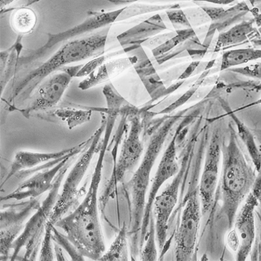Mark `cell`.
I'll return each instance as SVG.
<instances>
[{
	"instance_id": "obj_5",
	"label": "cell",
	"mask_w": 261,
	"mask_h": 261,
	"mask_svg": "<svg viewBox=\"0 0 261 261\" xmlns=\"http://www.w3.org/2000/svg\"><path fill=\"white\" fill-rule=\"evenodd\" d=\"M71 162H69L58 175L53 188L49 191L39 208L26 222L24 229L12 245L13 252L11 254L10 260L18 259V254L22 248H25V252L22 260H35L39 253V247L41 245L46 228L50 222V216L53 212L54 207L59 196L60 188L63 184L66 173L70 168Z\"/></svg>"
},
{
	"instance_id": "obj_8",
	"label": "cell",
	"mask_w": 261,
	"mask_h": 261,
	"mask_svg": "<svg viewBox=\"0 0 261 261\" xmlns=\"http://www.w3.org/2000/svg\"><path fill=\"white\" fill-rule=\"evenodd\" d=\"M83 64L64 67L52 74L37 87L32 95L29 105L18 110L25 117L29 118L34 113L47 111L55 108L62 99L73 78H76Z\"/></svg>"
},
{
	"instance_id": "obj_16",
	"label": "cell",
	"mask_w": 261,
	"mask_h": 261,
	"mask_svg": "<svg viewBox=\"0 0 261 261\" xmlns=\"http://www.w3.org/2000/svg\"><path fill=\"white\" fill-rule=\"evenodd\" d=\"M75 156H69L55 167L36 172L18 188L6 196H2L1 202L15 200L17 202L36 199L38 196L50 191L55 185V180L61 170L71 162Z\"/></svg>"
},
{
	"instance_id": "obj_37",
	"label": "cell",
	"mask_w": 261,
	"mask_h": 261,
	"mask_svg": "<svg viewBox=\"0 0 261 261\" xmlns=\"http://www.w3.org/2000/svg\"><path fill=\"white\" fill-rule=\"evenodd\" d=\"M256 104H260V105H261V98L260 100H259L258 101H257V102H256Z\"/></svg>"
},
{
	"instance_id": "obj_19",
	"label": "cell",
	"mask_w": 261,
	"mask_h": 261,
	"mask_svg": "<svg viewBox=\"0 0 261 261\" xmlns=\"http://www.w3.org/2000/svg\"><path fill=\"white\" fill-rule=\"evenodd\" d=\"M21 38L22 35H19L15 44L9 48L8 50L1 52V93L3 94V90L6 88L8 83L10 81L12 76L15 75L18 70V64L21 58Z\"/></svg>"
},
{
	"instance_id": "obj_3",
	"label": "cell",
	"mask_w": 261,
	"mask_h": 261,
	"mask_svg": "<svg viewBox=\"0 0 261 261\" xmlns=\"http://www.w3.org/2000/svg\"><path fill=\"white\" fill-rule=\"evenodd\" d=\"M255 172L246 159L234 136L222 148L221 193L222 205L219 218H225L232 228L239 207L255 185Z\"/></svg>"
},
{
	"instance_id": "obj_15",
	"label": "cell",
	"mask_w": 261,
	"mask_h": 261,
	"mask_svg": "<svg viewBox=\"0 0 261 261\" xmlns=\"http://www.w3.org/2000/svg\"><path fill=\"white\" fill-rule=\"evenodd\" d=\"M261 187L254 185L252 191L245 199V204L239 215L236 216L234 225L236 232L239 236V251H237V260H246L251 252L254 240H255V211L258 205L259 194Z\"/></svg>"
},
{
	"instance_id": "obj_29",
	"label": "cell",
	"mask_w": 261,
	"mask_h": 261,
	"mask_svg": "<svg viewBox=\"0 0 261 261\" xmlns=\"http://www.w3.org/2000/svg\"><path fill=\"white\" fill-rule=\"evenodd\" d=\"M113 55H116V53L108 54V55H99V56L95 57L91 61H89L86 64H83L81 70L78 72L76 78H81V77H87L93 70L97 69L98 67H100L103 63L106 61H109V59L112 58Z\"/></svg>"
},
{
	"instance_id": "obj_9",
	"label": "cell",
	"mask_w": 261,
	"mask_h": 261,
	"mask_svg": "<svg viewBox=\"0 0 261 261\" xmlns=\"http://www.w3.org/2000/svg\"><path fill=\"white\" fill-rule=\"evenodd\" d=\"M141 125L138 116L133 117L129 133L124 141L120 155L115 164L111 178L99 199L101 208L105 209L109 200L114 196L118 184L133 170L139 162L144 151V146L141 140Z\"/></svg>"
},
{
	"instance_id": "obj_38",
	"label": "cell",
	"mask_w": 261,
	"mask_h": 261,
	"mask_svg": "<svg viewBox=\"0 0 261 261\" xmlns=\"http://www.w3.org/2000/svg\"><path fill=\"white\" fill-rule=\"evenodd\" d=\"M257 44H259L258 45H261V41H260V42L257 43Z\"/></svg>"
},
{
	"instance_id": "obj_36",
	"label": "cell",
	"mask_w": 261,
	"mask_h": 261,
	"mask_svg": "<svg viewBox=\"0 0 261 261\" xmlns=\"http://www.w3.org/2000/svg\"><path fill=\"white\" fill-rule=\"evenodd\" d=\"M257 208L259 210V213L261 215V192L260 194H259L258 197V205H257Z\"/></svg>"
},
{
	"instance_id": "obj_14",
	"label": "cell",
	"mask_w": 261,
	"mask_h": 261,
	"mask_svg": "<svg viewBox=\"0 0 261 261\" xmlns=\"http://www.w3.org/2000/svg\"><path fill=\"white\" fill-rule=\"evenodd\" d=\"M222 159V149L221 147L220 139L216 135L212 139L207 150L203 171L198 188L202 216H206L214 205Z\"/></svg>"
},
{
	"instance_id": "obj_31",
	"label": "cell",
	"mask_w": 261,
	"mask_h": 261,
	"mask_svg": "<svg viewBox=\"0 0 261 261\" xmlns=\"http://www.w3.org/2000/svg\"><path fill=\"white\" fill-rule=\"evenodd\" d=\"M227 242H228V247H229L233 251L237 252V251H239L240 242H239V236H238L236 230H231V231L228 233V238H227Z\"/></svg>"
},
{
	"instance_id": "obj_18",
	"label": "cell",
	"mask_w": 261,
	"mask_h": 261,
	"mask_svg": "<svg viewBox=\"0 0 261 261\" xmlns=\"http://www.w3.org/2000/svg\"><path fill=\"white\" fill-rule=\"evenodd\" d=\"M132 63V58L107 61L100 67L90 73L86 79L80 83L78 87L82 90H87L95 86L110 81L112 78L122 73Z\"/></svg>"
},
{
	"instance_id": "obj_17",
	"label": "cell",
	"mask_w": 261,
	"mask_h": 261,
	"mask_svg": "<svg viewBox=\"0 0 261 261\" xmlns=\"http://www.w3.org/2000/svg\"><path fill=\"white\" fill-rule=\"evenodd\" d=\"M40 205L41 203L36 199L3 205L0 213V228L24 227V222L35 213Z\"/></svg>"
},
{
	"instance_id": "obj_6",
	"label": "cell",
	"mask_w": 261,
	"mask_h": 261,
	"mask_svg": "<svg viewBox=\"0 0 261 261\" xmlns=\"http://www.w3.org/2000/svg\"><path fill=\"white\" fill-rule=\"evenodd\" d=\"M107 116L102 115L100 126L93 133L91 142L81 153L79 159L66 177L50 216V222L53 225H55L60 219L64 217L77 202L81 196L80 185L82 183L95 155L100 149L102 136L107 127Z\"/></svg>"
},
{
	"instance_id": "obj_28",
	"label": "cell",
	"mask_w": 261,
	"mask_h": 261,
	"mask_svg": "<svg viewBox=\"0 0 261 261\" xmlns=\"http://www.w3.org/2000/svg\"><path fill=\"white\" fill-rule=\"evenodd\" d=\"M54 242L59 245L61 248L66 250L69 255L71 257L73 260H84V256L80 253L77 248L75 245L70 242V239L67 235L61 234L55 228V225L53 228V234H52Z\"/></svg>"
},
{
	"instance_id": "obj_34",
	"label": "cell",
	"mask_w": 261,
	"mask_h": 261,
	"mask_svg": "<svg viewBox=\"0 0 261 261\" xmlns=\"http://www.w3.org/2000/svg\"><path fill=\"white\" fill-rule=\"evenodd\" d=\"M15 1V0H0V6H1L2 10H3L4 8H6V6L12 4V3H14Z\"/></svg>"
},
{
	"instance_id": "obj_10",
	"label": "cell",
	"mask_w": 261,
	"mask_h": 261,
	"mask_svg": "<svg viewBox=\"0 0 261 261\" xmlns=\"http://www.w3.org/2000/svg\"><path fill=\"white\" fill-rule=\"evenodd\" d=\"M198 188L187 196L181 216L180 223L175 235V259L178 261L191 260L196 252L199 225L202 217L200 199Z\"/></svg>"
},
{
	"instance_id": "obj_20",
	"label": "cell",
	"mask_w": 261,
	"mask_h": 261,
	"mask_svg": "<svg viewBox=\"0 0 261 261\" xmlns=\"http://www.w3.org/2000/svg\"><path fill=\"white\" fill-rule=\"evenodd\" d=\"M165 29V25L163 22L161 17L159 15H156L141 24L126 31L124 33L121 34L117 38L121 44H125V43L132 42V41L141 39L144 37L146 38L149 35H151L152 34L158 33Z\"/></svg>"
},
{
	"instance_id": "obj_33",
	"label": "cell",
	"mask_w": 261,
	"mask_h": 261,
	"mask_svg": "<svg viewBox=\"0 0 261 261\" xmlns=\"http://www.w3.org/2000/svg\"><path fill=\"white\" fill-rule=\"evenodd\" d=\"M55 254L57 260H66L63 254L62 248L56 243L55 245Z\"/></svg>"
},
{
	"instance_id": "obj_11",
	"label": "cell",
	"mask_w": 261,
	"mask_h": 261,
	"mask_svg": "<svg viewBox=\"0 0 261 261\" xmlns=\"http://www.w3.org/2000/svg\"><path fill=\"white\" fill-rule=\"evenodd\" d=\"M93 139V135L87 140L71 148L65 149L52 153H37V152L21 151L15 154L10 168L4 180L2 182L3 187L12 176L32 171L34 173L44 169L55 167L69 156H76L81 154L88 147Z\"/></svg>"
},
{
	"instance_id": "obj_4",
	"label": "cell",
	"mask_w": 261,
	"mask_h": 261,
	"mask_svg": "<svg viewBox=\"0 0 261 261\" xmlns=\"http://www.w3.org/2000/svg\"><path fill=\"white\" fill-rule=\"evenodd\" d=\"M176 121V118L168 120L153 133L139 167L127 185L130 197V230L128 234L130 239V253L132 260H136V257L140 254V236L150 174Z\"/></svg>"
},
{
	"instance_id": "obj_7",
	"label": "cell",
	"mask_w": 261,
	"mask_h": 261,
	"mask_svg": "<svg viewBox=\"0 0 261 261\" xmlns=\"http://www.w3.org/2000/svg\"><path fill=\"white\" fill-rule=\"evenodd\" d=\"M124 8L113 11H90L87 18L82 22L64 32L58 33H47V40L42 46L30 51L21 55L18 64V70L27 67L35 61L44 58L58 44L66 43L69 40L76 38L79 35L92 32L97 29L107 27L119 21V17L123 12Z\"/></svg>"
},
{
	"instance_id": "obj_24",
	"label": "cell",
	"mask_w": 261,
	"mask_h": 261,
	"mask_svg": "<svg viewBox=\"0 0 261 261\" xmlns=\"http://www.w3.org/2000/svg\"><path fill=\"white\" fill-rule=\"evenodd\" d=\"M261 58V49H242L224 54L222 69L230 68Z\"/></svg>"
},
{
	"instance_id": "obj_32",
	"label": "cell",
	"mask_w": 261,
	"mask_h": 261,
	"mask_svg": "<svg viewBox=\"0 0 261 261\" xmlns=\"http://www.w3.org/2000/svg\"><path fill=\"white\" fill-rule=\"evenodd\" d=\"M167 15L173 23H178V24L185 23L184 15L179 11H169L167 12Z\"/></svg>"
},
{
	"instance_id": "obj_12",
	"label": "cell",
	"mask_w": 261,
	"mask_h": 261,
	"mask_svg": "<svg viewBox=\"0 0 261 261\" xmlns=\"http://www.w3.org/2000/svg\"><path fill=\"white\" fill-rule=\"evenodd\" d=\"M188 155H185L179 172L176 173L172 182L167 185L164 191L156 196L153 202V211L154 214L153 216L155 219L156 239L161 252V257H163L165 254L164 251L167 243L168 222L178 202L179 188L188 165Z\"/></svg>"
},
{
	"instance_id": "obj_25",
	"label": "cell",
	"mask_w": 261,
	"mask_h": 261,
	"mask_svg": "<svg viewBox=\"0 0 261 261\" xmlns=\"http://www.w3.org/2000/svg\"><path fill=\"white\" fill-rule=\"evenodd\" d=\"M254 32L252 22L243 21L231 28L228 32L221 34L218 41L220 47L239 44L248 39L249 35Z\"/></svg>"
},
{
	"instance_id": "obj_2",
	"label": "cell",
	"mask_w": 261,
	"mask_h": 261,
	"mask_svg": "<svg viewBox=\"0 0 261 261\" xmlns=\"http://www.w3.org/2000/svg\"><path fill=\"white\" fill-rule=\"evenodd\" d=\"M108 35H93L87 38H76L61 45L55 54L39 67L32 70L18 81L12 89L7 103L9 107L16 98H30L39 84L52 74L72 63L95 58L105 52Z\"/></svg>"
},
{
	"instance_id": "obj_1",
	"label": "cell",
	"mask_w": 261,
	"mask_h": 261,
	"mask_svg": "<svg viewBox=\"0 0 261 261\" xmlns=\"http://www.w3.org/2000/svg\"><path fill=\"white\" fill-rule=\"evenodd\" d=\"M119 113L115 110H107L106 112L108 114L107 127L85 198L70 215L64 216L55 224V226L61 228L66 233V235L84 257L93 260H99L106 252L98 212V193L102 180L104 159Z\"/></svg>"
},
{
	"instance_id": "obj_13",
	"label": "cell",
	"mask_w": 261,
	"mask_h": 261,
	"mask_svg": "<svg viewBox=\"0 0 261 261\" xmlns=\"http://www.w3.org/2000/svg\"><path fill=\"white\" fill-rule=\"evenodd\" d=\"M178 132L175 134L166 149L161 162L156 170V174L152 182L151 188L149 192L144 208V217L141 225V236H140V252L145 242L146 236L148 231L150 217L153 215V205L155 199L158 196V192L163 185L170 178L176 176L179 172V165L176 158V138Z\"/></svg>"
},
{
	"instance_id": "obj_22",
	"label": "cell",
	"mask_w": 261,
	"mask_h": 261,
	"mask_svg": "<svg viewBox=\"0 0 261 261\" xmlns=\"http://www.w3.org/2000/svg\"><path fill=\"white\" fill-rule=\"evenodd\" d=\"M37 24V15L29 6L18 8L11 18V26L21 35L31 33Z\"/></svg>"
},
{
	"instance_id": "obj_35",
	"label": "cell",
	"mask_w": 261,
	"mask_h": 261,
	"mask_svg": "<svg viewBox=\"0 0 261 261\" xmlns=\"http://www.w3.org/2000/svg\"><path fill=\"white\" fill-rule=\"evenodd\" d=\"M42 0H28L25 3V6H32V5L35 4V3H39Z\"/></svg>"
},
{
	"instance_id": "obj_21",
	"label": "cell",
	"mask_w": 261,
	"mask_h": 261,
	"mask_svg": "<svg viewBox=\"0 0 261 261\" xmlns=\"http://www.w3.org/2000/svg\"><path fill=\"white\" fill-rule=\"evenodd\" d=\"M96 108L76 109L71 107H61L52 110L51 116L65 123L69 130L89 122L91 120L93 110Z\"/></svg>"
},
{
	"instance_id": "obj_26",
	"label": "cell",
	"mask_w": 261,
	"mask_h": 261,
	"mask_svg": "<svg viewBox=\"0 0 261 261\" xmlns=\"http://www.w3.org/2000/svg\"><path fill=\"white\" fill-rule=\"evenodd\" d=\"M155 238H156V230H155L154 216L152 215L149 224L148 231L146 236L145 245L143 246L140 257L141 260H156L158 259V251L155 245Z\"/></svg>"
},
{
	"instance_id": "obj_23",
	"label": "cell",
	"mask_w": 261,
	"mask_h": 261,
	"mask_svg": "<svg viewBox=\"0 0 261 261\" xmlns=\"http://www.w3.org/2000/svg\"><path fill=\"white\" fill-rule=\"evenodd\" d=\"M128 231L125 224L119 231L113 243L108 251H106L99 260L103 261H126L128 258Z\"/></svg>"
},
{
	"instance_id": "obj_30",
	"label": "cell",
	"mask_w": 261,
	"mask_h": 261,
	"mask_svg": "<svg viewBox=\"0 0 261 261\" xmlns=\"http://www.w3.org/2000/svg\"><path fill=\"white\" fill-rule=\"evenodd\" d=\"M233 72L245 75V76L261 79V62L249 64L245 67H238L233 70Z\"/></svg>"
},
{
	"instance_id": "obj_27",
	"label": "cell",
	"mask_w": 261,
	"mask_h": 261,
	"mask_svg": "<svg viewBox=\"0 0 261 261\" xmlns=\"http://www.w3.org/2000/svg\"><path fill=\"white\" fill-rule=\"evenodd\" d=\"M55 225L49 222L45 233L41 242V249L39 251L38 260L42 261H52L55 260V245L52 234H53V228Z\"/></svg>"
}]
</instances>
